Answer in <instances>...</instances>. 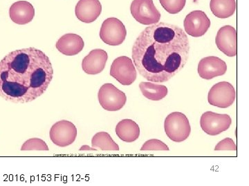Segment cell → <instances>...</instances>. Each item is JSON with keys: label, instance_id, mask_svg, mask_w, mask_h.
<instances>
[{"label": "cell", "instance_id": "6da1fadb", "mask_svg": "<svg viewBox=\"0 0 249 186\" xmlns=\"http://www.w3.org/2000/svg\"><path fill=\"white\" fill-rule=\"evenodd\" d=\"M188 35L181 28L159 22L145 28L132 47L133 63L150 82L169 81L183 69L189 58Z\"/></svg>", "mask_w": 249, "mask_h": 186}, {"label": "cell", "instance_id": "7a4b0ae2", "mask_svg": "<svg viewBox=\"0 0 249 186\" xmlns=\"http://www.w3.org/2000/svg\"><path fill=\"white\" fill-rule=\"evenodd\" d=\"M53 76L50 59L42 50H14L0 61V97L14 104L33 102L46 92Z\"/></svg>", "mask_w": 249, "mask_h": 186}, {"label": "cell", "instance_id": "3957f363", "mask_svg": "<svg viewBox=\"0 0 249 186\" xmlns=\"http://www.w3.org/2000/svg\"><path fill=\"white\" fill-rule=\"evenodd\" d=\"M165 132L172 141L180 143L186 140L191 133L189 120L182 112H172L164 122Z\"/></svg>", "mask_w": 249, "mask_h": 186}, {"label": "cell", "instance_id": "277c9868", "mask_svg": "<svg viewBox=\"0 0 249 186\" xmlns=\"http://www.w3.org/2000/svg\"><path fill=\"white\" fill-rule=\"evenodd\" d=\"M99 35L106 45L115 46L124 43L127 36V30L124 23L119 19L109 17L103 22Z\"/></svg>", "mask_w": 249, "mask_h": 186}, {"label": "cell", "instance_id": "5b68a950", "mask_svg": "<svg viewBox=\"0 0 249 186\" xmlns=\"http://www.w3.org/2000/svg\"><path fill=\"white\" fill-rule=\"evenodd\" d=\"M132 17L143 25H152L160 22V11L154 4L153 0H133L130 6Z\"/></svg>", "mask_w": 249, "mask_h": 186}, {"label": "cell", "instance_id": "8992f818", "mask_svg": "<svg viewBox=\"0 0 249 186\" xmlns=\"http://www.w3.org/2000/svg\"><path fill=\"white\" fill-rule=\"evenodd\" d=\"M100 105L107 111L120 110L125 105L127 97L112 84H103L98 93Z\"/></svg>", "mask_w": 249, "mask_h": 186}, {"label": "cell", "instance_id": "52a82bcc", "mask_svg": "<svg viewBox=\"0 0 249 186\" xmlns=\"http://www.w3.org/2000/svg\"><path fill=\"white\" fill-rule=\"evenodd\" d=\"M110 76L124 86L133 84L137 76L133 61L127 56L115 59L111 66Z\"/></svg>", "mask_w": 249, "mask_h": 186}, {"label": "cell", "instance_id": "ba28073f", "mask_svg": "<svg viewBox=\"0 0 249 186\" xmlns=\"http://www.w3.org/2000/svg\"><path fill=\"white\" fill-rule=\"evenodd\" d=\"M235 90L231 83L222 81L214 84L209 91L208 101L211 105L220 108H227L233 104Z\"/></svg>", "mask_w": 249, "mask_h": 186}, {"label": "cell", "instance_id": "9c48e42d", "mask_svg": "<svg viewBox=\"0 0 249 186\" xmlns=\"http://www.w3.org/2000/svg\"><path fill=\"white\" fill-rule=\"evenodd\" d=\"M231 124V118L227 114H218L208 111L201 117V128L211 136H216L226 131L230 128Z\"/></svg>", "mask_w": 249, "mask_h": 186}, {"label": "cell", "instance_id": "30bf717a", "mask_svg": "<svg viewBox=\"0 0 249 186\" xmlns=\"http://www.w3.org/2000/svg\"><path fill=\"white\" fill-rule=\"evenodd\" d=\"M49 137L54 144L65 148L71 145L76 140L77 128L71 122L60 121L52 125Z\"/></svg>", "mask_w": 249, "mask_h": 186}, {"label": "cell", "instance_id": "8fae6325", "mask_svg": "<svg viewBox=\"0 0 249 186\" xmlns=\"http://www.w3.org/2000/svg\"><path fill=\"white\" fill-rule=\"evenodd\" d=\"M211 25V20L202 11H192L187 15L183 23L186 33L194 37L204 35Z\"/></svg>", "mask_w": 249, "mask_h": 186}, {"label": "cell", "instance_id": "7c38bea8", "mask_svg": "<svg viewBox=\"0 0 249 186\" xmlns=\"http://www.w3.org/2000/svg\"><path fill=\"white\" fill-rule=\"evenodd\" d=\"M215 43L217 48L229 57L237 55V31L232 26L221 28L216 35Z\"/></svg>", "mask_w": 249, "mask_h": 186}, {"label": "cell", "instance_id": "4fadbf2b", "mask_svg": "<svg viewBox=\"0 0 249 186\" xmlns=\"http://www.w3.org/2000/svg\"><path fill=\"white\" fill-rule=\"evenodd\" d=\"M198 74L202 79H211L224 76L227 71V63L222 59L215 56L201 59L198 63Z\"/></svg>", "mask_w": 249, "mask_h": 186}, {"label": "cell", "instance_id": "5bb4252c", "mask_svg": "<svg viewBox=\"0 0 249 186\" xmlns=\"http://www.w3.org/2000/svg\"><path fill=\"white\" fill-rule=\"evenodd\" d=\"M108 55L106 50L97 48L91 52L83 60L82 68L88 75H97L106 68Z\"/></svg>", "mask_w": 249, "mask_h": 186}, {"label": "cell", "instance_id": "9a60e30c", "mask_svg": "<svg viewBox=\"0 0 249 186\" xmlns=\"http://www.w3.org/2000/svg\"><path fill=\"white\" fill-rule=\"evenodd\" d=\"M102 12V5L99 0H79L75 13L80 22L90 24L96 21Z\"/></svg>", "mask_w": 249, "mask_h": 186}, {"label": "cell", "instance_id": "2e32d148", "mask_svg": "<svg viewBox=\"0 0 249 186\" xmlns=\"http://www.w3.org/2000/svg\"><path fill=\"white\" fill-rule=\"evenodd\" d=\"M11 20L19 25L29 24L35 16V9L27 1H18L11 5L9 9Z\"/></svg>", "mask_w": 249, "mask_h": 186}, {"label": "cell", "instance_id": "e0dca14e", "mask_svg": "<svg viewBox=\"0 0 249 186\" xmlns=\"http://www.w3.org/2000/svg\"><path fill=\"white\" fill-rule=\"evenodd\" d=\"M84 46L83 39L75 33H67L62 36L55 45L57 50L67 56L78 55L83 50Z\"/></svg>", "mask_w": 249, "mask_h": 186}, {"label": "cell", "instance_id": "ac0fdd59", "mask_svg": "<svg viewBox=\"0 0 249 186\" xmlns=\"http://www.w3.org/2000/svg\"><path fill=\"white\" fill-rule=\"evenodd\" d=\"M115 131L119 138L127 143L135 141L140 136V128L132 120H121L116 125Z\"/></svg>", "mask_w": 249, "mask_h": 186}, {"label": "cell", "instance_id": "d6986e66", "mask_svg": "<svg viewBox=\"0 0 249 186\" xmlns=\"http://www.w3.org/2000/svg\"><path fill=\"white\" fill-rule=\"evenodd\" d=\"M210 8L214 16L226 19L235 14L236 1L235 0H211Z\"/></svg>", "mask_w": 249, "mask_h": 186}, {"label": "cell", "instance_id": "ffe728a7", "mask_svg": "<svg viewBox=\"0 0 249 186\" xmlns=\"http://www.w3.org/2000/svg\"><path fill=\"white\" fill-rule=\"evenodd\" d=\"M142 95L152 101H160L168 94V88L154 82H141L139 84Z\"/></svg>", "mask_w": 249, "mask_h": 186}, {"label": "cell", "instance_id": "44dd1931", "mask_svg": "<svg viewBox=\"0 0 249 186\" xmlns=\"http://www.w3.org/2000/svg\"><path fill=\"white\" fill-rule=\"evenodd\" d=\"M91 146L93 148H99L101 151H119V146L117 143L112 140L110 135L106 132L96 133L91 140Z\"/></svg>", "mask_w": 249, "mask_h": 186}, {"label": "cell", "instance_id": "7402d4cb", "mask_svg": "<svg viewBox=\"0 0 249 186\" xmlns=\"http://www.w3.org/2000/svg\"><path fill=\"white\" fill-rule=\"evenodd\" d=\"M21 151H48L49 147L43 140L39 138H31L24 142Z\"/></svg>", "mask_w": 249, "mask_h": 186}, {"label": "cell", "instance_id": "603a6c76", "mask_svg": "<svg viewBox=\"0 0 249 186\" xmlns=\"http://www.w3.org/2000/svg\"><path fill=\"white\" fill-rule=\"evenodd\" d=\"M163 9L170 14L181 12L186 5V0H160Z\"/></svg>", "mask_w": 249, "mask_h": 186}, {"label": "cell", "instance_id": "cb8c5ba5", "mask_svg": "<svg viewBox=\"0 0 249 186\" xmlns=\"http://www.w3.org/2000/svg\"><path fill=\"white\" fill-rule=\"evenodd\" d=\"M169 148L165 143L160 140H148L142 145L141 151H169Z\"/></svg>", "mask_w": 249, "mask_h": 186}, {"label": "cell", "instance_id": "d4e9b609", "mask_svg": "<svg viewBox=\"0 0 249 186\" xmlns=\"http://www.w3.org/2000/svg\"><path fill=\"white\" fill-rule=\"evenodd\" d=\"M214 151H237V146L233 140L231 138H225L217 143Z\"/></svg>", "mask_w": 249, "mask_h": 186}]
</instances>
